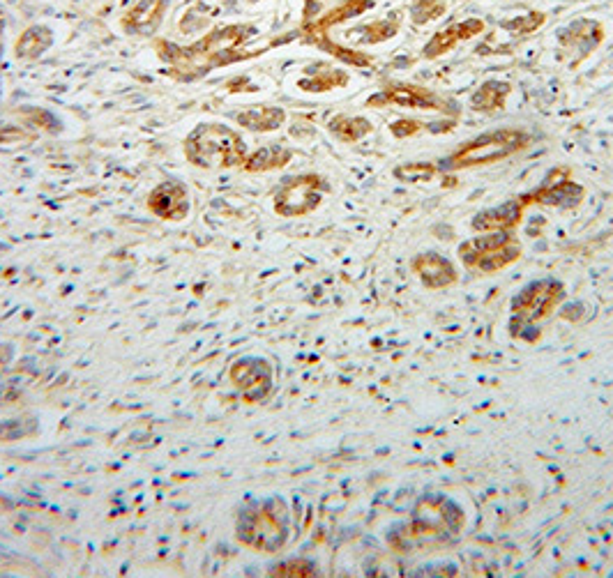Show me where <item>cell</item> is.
Instances as JSON below:
<instances>
[{"mask_svg": "<svg viewBox=\"0 0 613 578\" xmlns=\"http://www.w3.org/2000/svg\"><path fill=\"white\" fill-rule=\"evenodd\" d=\"M236 532L249 549L275 553L289 542V507L282 498L256 503L240 514Z\"/></svg>", "mask_w": 613, "mask_h": 578, "instance_id": "obj_1", "label": "cell"}, {"mask_svg": "<svg viewBox=\"0 0 613 578\" xmlns=\"http://www.w3.org/2000/svg\"><path fill=\"white\" fill-rule=\"evenodd\" d=\"M187 162L201 169H233L247 159L245 143L226 125H199L185 141Z\"/></svg>", "mask_w": 613, "mask_h": 578, "instance_id": "obj_2", "label": "cell"}, {"mask_svg": "<svg viewBox=\"0 0 613 578\" xmlns=\"http://www.w3.org/2000/svg\"><path fill=\"white\" fill-rule=\"evenodd\" d=\"M531 143L524 129L503 127V129H491L487 134L475 136L473 141H468L461 146L454 155L448 159V169H478V166H489L503 159L517 155L519 150H524Z\"/></svg>", "mask_w": 613, "mask_h": 578, "instance_id": "obj_3", "label": "cell"}, {"mask_svg": "<svg viewBox=\"0 0 613 578\" xmlns=\"http://www.w3.org/2000/svg\"><path fill=\"white\" fill-rule=\"evenodd\" d=\"M459 258L466 268L478 272H498L521 258V245L512 231H491L459 247Z\"/></svg>", "mask_w": 613, "mask_h": 578, "instance_id": "obj_4", "label": "cell"}, {"mask_svg": "<svg viewBox=\"0 0 613 578\" xmlns=\"http://www.w3.org/2000/svg\"><path fill=\"white\" fill-rule=\"evenodd\" d=\"M328 185L316 173L286 178L275 192V212L282 217H302L319 208Z\"/></svg>", "mask_w": 613, "mask_h": 578, "instance_id": "obj_5", "label": "cell"}, {"mask_svg": "<svg viewBox=\"0 0 613 578\" xmlns=\"http://www.w3.org/2000/svg\"><path fill=\"white\" fill-rule=\"evenodd\" d=\"M565 286L558 279H540L528 284L512 302V325H533L544 321L563 300Z\"/></svg>", "mask_w": 613, "mask_h": 578, "instance_id": "obj_6", "label": "cell"}, {"mask_svg": "<svg viewBox=\"0 0 613 578\" xmlns=\"http://www.w3.org/2000/svg\"><path fill=\"white\" fill-rule=\"evenodd\" d=\"M404 106V109H422V111H441V113H454V104L445 100L434 90L415 86V83H392L374 97H369L367 106Z\"/></svg>", "mask_w": 613, "mask_h": 578, "instance_id": "obj_7", "label": "cell"}, {"mask_svg": "<svg viewBox=\"0 0 613 578\" xmlns=\"http://www.w3.org/2000/svg\"><path fill=\"white\" fill-rule=\"evenodd\" d=\"M484 21L482 19H464L457 21V24H450L441 30H436L434 35H431V40L425 44V49H422V56L427 60L441 58L445 53H450L454 47H457L459 42L473 40V37H478L480 33H484Z\"/></svg>", "mask_w": 613, "mask_h": 578, "instance_id": "obj_8", "label": "cell"}, {"mask_svg": "<svg viewBox=\"0 0 613 578\" xmlns=\"http://www.w3.org/2000/svg\"><path fill=\"white\" fill-rule=\"evenodd\" d=\"M604 26L595 19H577L558 33V42L563 49H570L579 58H588L604 42Z\"/></svg>", "mask_w": 613, "mask_h": 578, "instance_id": "obj_9", "label": "cell"}, {"mask_svg": "<svg viewBox=\"0 0 613 578\" xmlns=\"http://www.w3.org/2000/svg\"><path fill=\"white\" fill-rule=\"evenodd\" d=\"M148 208L164 222H183L189 215V196L180 182H162L148 196Z\"/></svg>", "mask_w": 613, "mask_h": 578, "instance_id": "obj_10", "label": "cell"}, {"mask_svg": "<svg viewBox=\"0 0 613 578\" xmlns=\"http://www.w3.org/2000/svg\"><path fill=\"white\" fill-rule=\"evenodd\" d=\"M586 189L579 182L572 180H558V182H544L540 189L526 194L528 205H547V208H560V210H572L577 205L584 203Z\"/></svg>", "mask_w": 613, "mask_h": 578, "instance_id": "obj_11", "label": "cell"}, {"mask_svg": "<svg viewBox=\"0 0 613 578\" xmlns=\"http://www.w3.org/2000/svg\"><path fill=\"white\" fill-rule=\"evenodd\" d=\"M526 196H521V199H512L507 203L496 205V208L482 210L478 215L473 217V231L478 233H491V231H512V228H517L521 224V219H524V210H526Z\"/></svg>", "mask_w": 613, "mask_h": 578, "instance_id": "obj_12", "label": "cell"}, {"mask_svg": "<svg viewBox=\"0 0 613 578\" xmlns=\"http://www.w3.org/2000/svg\"><path fill=\"white\" fill-rule=\"evenodd\" d=\"M233 383L240 387L247 401H259L266 397L272 387V374L268 362L263 360H242L233 367Z\"/></svg>", "mask_w": 613, "mask_h": 578, "instance_id": "obj_13", "label": "cell"}, {"mask_svg": "<svg viewBox=\"0 0 613 578\" xmlns=\"http://www.w3.org/2000/svg\"><path fill=\"white\" fill-rule=\"evenodd\" d=\"M166 5H169V0H136L125 12L123 28L136 37L153 35L162 24Z\"/></svg>", "mask_w": 613, "mask_h": 578, "instance_id": "obj_14", "label": "cell"}, {"mask_svg": "<svg viewBox=\"0 0 613 578\" xmlns=\"http://www.w3.org/2000/svg\"><path fill=\"white\" fill-rule=\"evenodd\" d=\"M411 270L420 277L422 284L427 288H434V291H438V288H448L457 281V270H454V265L448 261V258L436 252H425L415 256Z\"/></svg>", "mask_w": 613, "mask_h": 578, "instance_id": "obj_15", "label": "cell"}, {"mask_svg": "<svg viewBox=\"0 0 613 578\" xmlns=\"http://www.w3.org/2000/svg\"><path fill=\"white\" fill-rule=\"evenodd\" d=\"M376 5V0H344V3H339L337 7H332L328 14H323L321 19H316L312 26H307L309 35H321L328 33V28L344 24L348 19L362 17V14L372 10Z\"/></svg>", "mask_w": 613, "mask_h": 578, "instance_id": "obj_16", "label": "cell"}, {"mask_svg": "<svg viewBox=\"0 0 613 578\" xmlns=\"http://www.w3.org/2000/svg\"><path fill=\"white\" fill-rule=\"evenodd\" d=\"M236 123L252 132H275L286 123V113L279 106H252L236 113Z\"/></svg>", "mask_w": 613, "mask_h": 578, "instance_id": "obj_17", "label": "cell"}, {"mask_svg": "<svg viewBox=\"0 0 613 578\" xmlns=\"http://www.w3.org/2000/svg\"><path fill=\"white\" fill-rule=\"evenodd\" d=\"M510 93H512V86L507 81H484L482 86L471 95V109L480 111V113L501 111Z\"/></svg>", "mask_w": 613, "mask_h": 578, "instance_id": "obj_18", "label": "cell"}, {"mask_svg": "<svg viewBox=\"0 0 613 578\" xmlns=\"http://www.w3.org/2000/svg\"><path fill=\"white\" fill-rule=\"evenodd\" d=\"M348 83V74L335 70L330 65H314V72H307L305 79L298 81V86L305 93H328V90L344 88Z\"/></svg>", "mask_w": 613, "mask_h": 578, "instance_id": "obj_19", "label": "cell"}, {"mask_svg": "<svg viewBox=\"0 0 613 578\" xmlns=\"http://www.w3.org/2000/svg\"><path fill=\"white\" fill-rule=\"evenodd\" d=\"M293 159V152L284 146H263L254 152V155H249L245 159V169L252 173H263V171H275L282 169Z\"/></svg>", "mask_w": 613, "mask_h": 578, "instance_id": "obj_20", "label": "cell"}, {"mask_svg": "<svg viewBox=\"0 0 613 578\" xmlns=\"http://www.w3.org/2000/svg\"><path fill=\"white\" fill-rule=\"evenodd\" d=\"M332 136L344 143H358L374 132V125L362 116H337L328 123Z\"/></svg>", "mask_w": 613, "mask_h": 578, "instance_id": "obj_21", "label": "cell"}, {"mask_svg": "<svg viewBox=\"0 0 613 578\" xmlns=\"http://www.w3.org/2000/svg\"><path fill=\"white\" fill-rule=\"evenodd\" d=\"M401 30V14H388V17L372 21V24H365L358 28V42L360 44H383L392 40V37H397V33Z\"/></svg>", "mask_w": 613, "mask_h": 578, "instance_id": "obj_22", "label": "cell"}, {"mask_svg": "<svg viewBox=\"0 0 613 578\" xmlns=\"http://www.w3.org/2000/svg\"><path fill=\"white\" fill-rule=\"evenodd\" d=\"M51 42H54V35H51L49 28H44V26L28 28L17 42V56L19 58H37L42 51H47L51 47Z\"/></svg>", "mask_w": 613, "mask_h": 578, "instance_id": "obj_23", "label": "cell"}, {"mask_svg": "<svg viewBox=\"0 0 613 578\" xmlns=\"http://www.w3.org/2000/svg\"><path fill=\"white\" fill-rule=\"evenodd\" d=\"M448 10V0H413L411 7H408V14H411V24L427 26L431 21L443 19Z\"/></svg>", "mask_w": 613, "mask_h": 578, "instance_id": "obj_24", "label": "cell"}, {"mask_svg": "<svg viewBox=\"0 0 613 578\" xmlns=\"http://www.w3.org/2000/svg\"><path fill=\"white\" fill-rule=\"evenodd\" d=\"M544 24H547V14L533 10L528 14H519V17L501 21V28L512 35H531L535 30H540Z\"/></svg>", "mask_w": 613, "mask_h": 578, "instance_id": "obj_25", "label": "cell"}, {"mask_svg": "<svg viewBox=\"0 0 613 578\" xmlns=\"http://www.w3.org/2000/svg\"><path fill=\"white\" fill-rule=\"evenodd\" d=\"M312 37H319V40H316V44H319V47H321L323 51L332 53V56H337L339 60H344V63H348V65H355V67H367V65H372V58H369L367 53H360V51H355V49H344V47H339V44L330 42L328 37H325V33H321V35H312Z\"/></svg>", "mask_w": 613, "mask_h": 578, "instance_id": "obj_26", "label": "cell"}, {"mask_svg": "<svg viewBox=\"0 0 613 578\" xmlns=\"http://www.w3.org/2000/svg\"><path fill=\"white\" fill-rule=\"evenodd\" d=\"M438 169L434 164H401L395 169V178L411 182V185H420V182H429L436 178Z\"/></svg>", "mask_w": 613, "mask_h": 578, "instance_id": "obj_27", "label": "cell"}, {"mask_svg": "<svg viewBox=\"0 0 613 578\" xmlns=\"http://www.w3.org/2000/svg\"><path fill=\"white\" fill-rule=\"evenodd\" d=\"M272 576H314V567L305 560H293L272 569Z\"/></svg>", "mask_w": 613, "mask_h": 578, "instance_id": "obj_28", "label": "cell"}, {"mask_svg": "<svg viewBox=\"0 0 613 578\" xmlns=\"http://www.w3.org/2000/svg\"><path fill=\"white\" fill-rule=\"evenodd\" d=\"M422 129H425V125L415 123V120H408V118H401V120H397V123L390 125V132H392V136H397V139L415 136V134H420Z\"/></svg>", "mask_w": 613, "mask_h": 578, "instance_id": "obj_29", "label": "cell"}, {"mask_svg": "<svg viewBox=\"0 0 613 578\" xmlns=\"http://www.w3.org/2000/svg\"><path fill=\"white\" fill-rule=\"evenodd\" d=\"M323 3V0H307L305 5V24H309L312 21V17L316 14V7H319Z\"/></svg>", "mask_w": 613, "mask_h": 578, "instance_id": "obj_30", "label": "cell"}, {"mask_svg": "<svg viewBox=\"0 0 613 578\" xmlns=\"http://www.w3.org/2000/svg\"><path fill=\"white\" fill-rule=\"evenodd\" d=\"M252 3H256V0H252Z\"/></svg>", "mask_w": 613, "mask_h": 578, "instance_id": "obj_31", "label": "cell"}]
</instances>
